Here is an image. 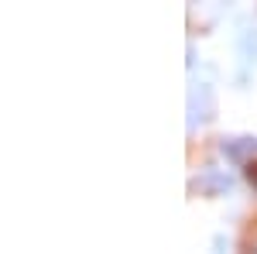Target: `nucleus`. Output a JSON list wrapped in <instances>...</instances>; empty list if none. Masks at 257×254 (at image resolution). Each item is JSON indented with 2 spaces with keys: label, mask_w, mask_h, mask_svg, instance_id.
Returning a JSON list of instances; mask_svg holds the SVG:
<instances>
[]
</instances>
